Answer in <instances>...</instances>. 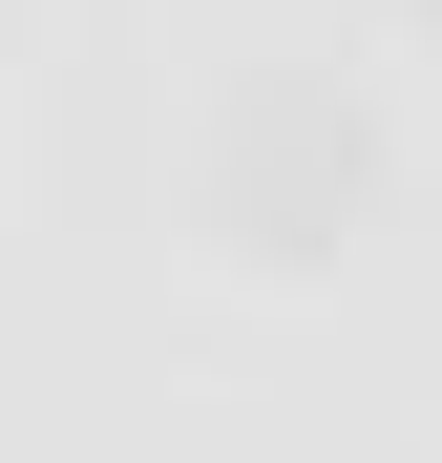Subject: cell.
<instances>
[{
  "instance_id": "1",
  "label": "cell",
  "mask_w": 442,
  "mask_h": 463,
  "mask_svg": "<svg viewBox=\"0 0 442 463\" xmlns=\"http://www.w3.org/2000/svg\"><path fill=\"white\" fill-rule=\"evenodd\" d=\"M380 190V127H358L316 63H274V85L232 106V147H211V211H232V253H337V211Z\"/></svg>"
},
{
  "instance_id": "2",
  "label": "cell",
  "mask_w": 442,
  "mask_h": 463,
  "mask_svg": "<svg viewBox=\"0 0 442 463\" xmlns=\"http://www.w3.org/2000/svg\"><path fill=\"white\" fill-rule=\"evenodd\" d=\"M421 22H442V0H421Z\"/></svg>"
}]
</instances>
